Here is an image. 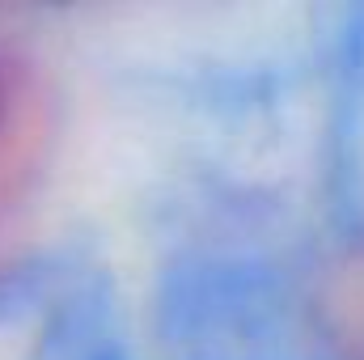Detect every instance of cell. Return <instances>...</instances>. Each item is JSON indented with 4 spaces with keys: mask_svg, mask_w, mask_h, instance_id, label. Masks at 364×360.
<instances>
[{
    "mask_svg": "<svg viewBox=\"0 0 364 360\" xmlns=\"http://www.w3.org/2000/svg\"><path fill=\"white\" fill-rule=\"evenodd\" d=\"M318 327L339 360H364V238H356L322 275Z\"/></svg>",
    "mask_w": 364,
    "mask_h": 360,
    "instance_id": "7a4b0ae2",
    "label": "cell"
},
{
    "mask_svg": "<svg viewBox=\"0 0 364 360\" xmlns=\"http://www.w3.org/2000/svg\"><path fill=\"white\" fill-rule=\"evenodd\" d=\"M55 97L43 60L0 30V233L34 199L51 157Z\"/></svg>",
    "mask_w": 364,
    "mask_h": 360,
    "instance_id": "6da1fadb",
    "label": "cell"
}]
</instances>
